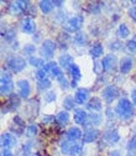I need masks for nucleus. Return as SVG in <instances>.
<instances>
[{"label":"nucleus","mask_w":136,"mask_h":156,"mask_svg":"<svg viewBox=\"0 0 136 156\" xmlns=\"http://www.w3.org/2000/svg\"><path fill=\"white\" fill-rule=\"evenodd\" d=\"M115 112L118 114V116L121 119V120H127L130 119L132 114H134V107H132V103L126 99V98H123L119 101L118 105L115 108Z\"/></svg>","instance_id":"1"},{"label":"nucleus","mask_w":136,"mask_h":156,"mask_svg":"<svg viewBox=\"0 0 136 156\" xmlns=\"http://www.w3.org/2000/svg\"><path fill=\"white\" fill-rule=\"evenodd\" d=\"M6 65H8L9 69L11 72L19 73V72H21L26 67V61L24 60L23 57H20V56H12V57H10L8 60Z\"/></svg>","instance_id":"2"},{"label":"nucleus","mask_w":136,"mask_h":156,"mask_svg":"<svg viewBox=\"0 0 136 156\" xmlns=\"http://www.w3.org/2000/svg\"><path fill=\"white\" fill-rule=\"evenodd\" d=\"M83 23H84L83 16L75 15V16L68 19V21H67L66 25H65V29H66L68 32H78V31L82 29Z\"/></svg>","instance_id":"3"},{"label":"nucleus","mask_w":136,"mask_h":156,"mask_svg":"<svg viewBox=\"0 0 136 156\" xmlns=\"http://www.w3.org/2000/svg\"><path fill=\"white\" fill-rule=\"evenodd\" d=\"M45 69H46L47 73L51 74L52 78H54V80H57V81L62 80V78L65 77V74H63L61 67H60V66H57L56 62H48V63L45 66Z\"/></svg>","instance_id":"4"},{"label":"nucleus","mask_w":136,"mask_h":156,"mask_svg":"<svg viewBox=\"0 0 136 156\" xmlns=\"http://www.w3.org/2000/svg\"><path fill=\"white\" fill-rule=\"evenodd\" d=\"M119 95V88L116 86H106L103 89V98L105 99L106 103H111L115 101Z\"/></svg>","instance_id":"5"},{"label":"nucleus","mask_w":136,"mask_h":156,"mask_svg":"<svg viewBox=\"0 0 136 156\" xmlns=\"http://www.w3.org/2000/svg\"><path fill=\"white\" fill-rule=\"evenodd\" d=\"M12 80H11V76L8 72H3L2 73V88H0V92L2 94H9L12 90Z\"/></svg>","instance_id":"6"},{"label":"nucleus","mask_w":136,"mask_h":156,"mask_svg":"<svg viewBox=\"0 0 136 156\" xmlns=\"http://www.w3.org/2000/svg\"><path fill=\"white\" fill-rule=\"evenodd\" d=\"M54 51H56V44L53 41H51V40L44 41L42 47H41V53L45 58H47V60L52 58L54 55Z\"/></svg>","instance_id":"7"},{"label":"nucleus","mask_w":136,"mask_h":156,"mask_svg":"<svg viewBox=\"0 0 136 156\" xmlns=\"http://www.w3.org/2000/svg\"><path fill=\"white\" fill-rule=\"evenodd\" d=\"M0 143H2V146L3 149H11L16 145V139L15 136L11 135L10 133H4L2 134V139H0Z\"/></svg>","instance_id":"8"},{"label":"nucleus","mask_w":136,"mask_h":156,"mask_svg":"<svg viewBox=\"0 0 136 156\" xmlns=\"http://www.w3.org/2000/svg\"><path fill=\"white\" fill-rule=\"evenodd\" d=\"M116 66V56L115 55H108L103 58L102 61V68L106 72L114 69V67Z\"/></svg>","instance_id":"9"},{"label":"nucleus","mask_w":136,"mask_h":156,"mask_svg":"<svg viewBox=\"0 0 136 156\" xmlns=\"http://www.w3.org/2000/svg\"><path fill=\"white\" fill-rule=\"evenodd\" d=\"M17 88H19V94H20L21 98H27L31 92V87L30 83L26 80H20L17 82Z\"/></svg>","instance_id":"10"},{"label":"nucleus","mask_w":136,"mask_h":156,"mask_svg":"<svg viewBox=\"0 0 136 156\" xmlns=\"http://www.w3.org/2000/svg\"><path fill=\"white\" fill-rule=\"evenodd\" d=\"M132 65H134L132 57H130V56H125V57H123V58H121V61H120V66H119L120 72H121L123 74L129 73V72L131 71V68H132Z\"/></svg>","instance_id":"11"},{"label":"nucleus","mask_w":136,"mask_h":156,"mask_svg":"<svg viewBox=\"0 0 136 156\" xmlns=\"http://www.w3.org/2000/svg\"><path fill=\"white\" fill-rule=\"evenodd\" d=\"M89 98V90L87 88H79L77 89L75 94H74V101L78 104H84Z\"/></svg>","instance_id":"12"},{"label":"nucleus","mask_w":136,"mask_h":156,"mask_svg":"<svg viewBox=\"0 0 136 156\" xmlns=\"http://www.w3.org/2000/svg\"><path fill=\"white\" fill-rule=\"evenodd\" d=\"M98 136H99V130L98 129H88L84 134H83V143H93L95 141L96 139H98Z\"/></svg>","instance_id":"13"},{"label":"nucleus","mask_w":136,"mask_h":156,"mask_svg":"<svg viewBox=\"0 0 136 156\" xmlns=\"http://www.w3.org/2000/svg\"><path fill=\"white\" fill-rule=\"evenodd\" d=\"M66 136H67L68 141H77L81 138H83V134H82L81 129H78V128H69L66 133Z\"/></svg>","instance_id":"14"},{"label":"nucleus","mask_w":136,"mask_h":156,"mask_svg":"<svg viewBox=\"0 0 136 156\" xmlns=\"http://www.w3.org/2000/svg\"><path fill=\"white\" fill-rule=\"evenodd\" d=\"M88 114H87V112L85 110H83V109H75L74 110V122L77 123V124H85L87 123V120H88Z\"/></svg>","instance_id":"15"},{"label":"nucleus","mask_w":136,"mask_h":156,"mask_svg":"<svg viewBox=\"0 0 136 156\" xmlns=\"http://www.w3.org/2000/svg\"><path fill=\"white\" fill-rule=\"evenodd\" d=\"M21 30L25 34H32L36 30V24L33 20L31 19H24L23 23H21Z\"/></svg>","instance_id":"16"},{"label":"nucleus","mask_w":136,"mask_h":156,"mask_svg":"<svg viewBox=\"0 0 136 156\" xmlns=\"http://www.w3.org/2000/svg\"><path fill=\"white\" fill-rule=\"evenodd\" d=\"M68 73L72 77V82H78L81 78H82V73H81L79 67L77 66V65H74V63H72L68 67Z\"/></svg>","instance_id":"17"},{"label":"nucleus","mask_w":136,"mask_h":156,"mask_svg":"<svg viewBox=\"0 0 136 156\" xmlns=\"http://www.w3.org/2000/svg\"><path fill=\"white\" fill-rule=\"evenodd\" d=\"M103 52H104L103 45L99 44V42L94 44V45L90 47V50H89V53H90V56H92L93 58H98V57H100V56L103 55Z\"/></svg>","instance_id":"18"},{"label":"nucleus","mask_w":136,"mask_h":156,"mask_svg":"<svg viewBox=\"0 0 136 156\" xmlns=\"http://www.w3.org/2000/svg\"><path fill=\"white\" fill-rule=\"evenodd\" d=\"M119 133L116 131V130H108V131H105L104 133V139L106 140V141H109V143H116L119 140Z\"/></svg>","instance_id":"19"},{"label":"nucleus","mask_w":136,"mask_h":156,"mask_svg":"<svg viewBox=\"0 0 136 156\" xmlns=\"http://www.w3.org/2000/svg\"><path fill=\"white\" fill-rule=\"evenodd\" d=\"M87 108L89 110H93V112H98L102 109V101L99 98H93L88 102L87 104Z\"/></svg>","instance_id":"20"},{"label":"nucleus","mask_w":136,"mask_h":156,"mask_svg":"<svg viewBox=\"0 0 136 156\" xmlns=\"http://www.w3.org/2000/svg\"><path fill=\"white\" fill-rule=\"evenodd\" d=\"M73 42H74L77 46H84V45H87V42H88V37H87L85 34L78 32V34L74 36Z\"/></svg>","instance_id":"21"},{"label":"nucleus","mask_w":136,"mask_h":156,"mask_svg":"<svg viewBox=\"0 0 136 156\" xmlns=\"http://www.w3.org/2000/svg\"><path fill=\"white\" fill-rule=\"evenodd\" d=\"M73 63V58L69 55H62L60 57V66L63 68H68Z\"/></svg>","instance_id":"22"},{"label":"nucleus","mask_w":136,"mask_h":156,"mask_svg":"<svg viewBox=\"0 0 136 156\" xmlns=\"http://www.w3.org/2000/svg\"><path fill=\"white\" fill-rule=\"evenodd\" d=\"M53 3L52 2H47V0H44V2H40V9L44 14H48L53 10Z\"/></svg>","instance_id":"23"},{"label":"nucleus","mask_w":136,"mask_h":156,"mask_svg":"<svg viewBox=\"0 0 136 156\" xmlns=\"http://www.w3.org/2000/svg\"><path fill=\"white\" fill-rule=\"evenodd\" d=\"M83 146L81 144H73L69 150V156H82Z\"/></svg>","instance_id":"24"},{"label":"nucleus","mask_w":136,"mask_h":156,"mask_svg":"<svg viewBox=\"0 0 136 156\" xmlns=\"http://www.w3.org/2000/svg\"><path fill=\"white\" fill-rule=\"evenodd\" d=\"M8 105H10V109H17L19 105H20V98L16 94H11L8 102Z\"/></svg>","instance_id":"25"},{"label":"nucleus","mask_w":136,"mask_h":156,"mask_svg":"<svg viewBox=\"0 0 136 156\" xmlns=\"http://www.w3.org/2000/svg\"><path fill=\"white\" fill-rule=\"evenodd\" d=\"M116 35H118L120 38H126L129 35H130V30L129 27L125 25V24H121L118 29V31H116Z\"/></svg>","instance_id":"26"},{"label":"nucleus","mask_w":136,"mask_h":156,"mask_svg":"<svg viewBox=\"0 0 136 156\" xmlns=\"http://www.w3.org/2000/svg\"><path fill=\"white\" fill-rule=\"evenodd\" d=\"M56 120L60 123V124H62V125L67 124L68 120H69V114H68V112H60V113H58V115H57Z\"/></svg>","instance_id":"27"},{"label":"nucleus","mask_w":136,"mask_h":156,"mask_svg":"<svg viewBox=\"0 0 136 156\" xmlns=\"http://www.w3.org/2000/svg\"><path fill=\"white\" fill-rule=\"evenodd\" d=\"M126 48L130 53H136V35L132 36V38H130V40L127 41Z\"/></svg>","instance_id":"28"},{"label":"nucleus","mask_w":136,"mask_h":156,"mask_svg":"<svg viewBox=\"0 0 136 156\" xmlns=\"http://www.w3.org/2000/svg\"><path fill=\"white\" fill-rule=\"evenodd\" d=\"M74 103H75V101L73 99V97H71V95L66 97V98L63 99V107H65L67 110L73 109V108H74Z\"/></svg>","instance_id":"29"},{"label":"nucleus","mask_w":136,"mask_h":156,"mask_svg":"<svg viewBox=\"0 0 136 156\" xmlns=\"http://www.w3.org/2000/svg\"><path fill=\"white\" fill-rule=\"evenodd\" d=\"M29 62H30V65H32V66H35V67H42L44 66V60L42 58H37V57H30L29 58Z\"/></svg>","instance_id":"30"},{"label":"nucleus","mask_w":136,"mask_h":156,"mask_svg":"<svg viewBox=\"0 0 136 156\" xmlns=\"http://www.w3.org/2000/svg\"><path fill=\"white\" fill-rule=\"evenodd\" d=\"M36 78L38 80V82L47 80V72H46V69L45 68H40V69H38L36 72Z\"/></svg>","instance_id":"31"},{"label":"nucleus","mask_w":136,"mask_h":156,"mask_svg":"<svg viewBox=\"0 0 136 156\" xmlns=\"http://www.w3.org/2000/svg\"><path fill=\"white\" fill-rule=\"evenodd\" d=\"M100 120H102V118H100V115L99 114H92V115H89L88 116V123L92 125H94V124H99L100 123Z\"/></svg>","instance_id":"32"},{"label":"nucleus","mask_w":136,"mask_h":156,"mask_svg":"<svg viewBox=\"0 0 136 156\" xmlns=\"http://www.w3.org/2000/svg\"><path fill=\"white\" fill-rule=\"evenodd\" d=\"M51 86H52V83H51V81L48 80V78L45 81L38 82V88L40 89H48V88H51Z\"/></svg>","instance_id":"33"},{"label":"nucleus","mask_w":136,"mask_h":156,"mask_svg":"<svg viewBox=\"0 0 136 156\" xmlns=\"http://www.w3.org/2000/svg\"><path fill=\"white\" fill-rule=\"evenodd\" d=\"M36 134H37V126H36L35 124L29 125V128H27V130H26V135H27V136H35Z\"/></svg>","instance_id":"34"},{"label":"nucleus","mask_w":136,"mask_h":156,"mask_svg":"<svg viewBox=\"0 0 136 156\" xmlns=\"http://www.w3.org/2000/svg\"><path fill=\"white\" fill-rule=\"evenodd\" d=\"M16 4H17V6H19V9H20L21 11H26V10H29V8H30V3L29 2H16Z\"/></svg>","instance_id":"35"},{"label":"nucleus","mask_w":136,"mask_h":156,"mask_svg":"<svg viewBox=\"0 0 136 156\" xmlns=\"http://www.w3.org/2000/svg\"><path fill=\"white\" fill-rule=\"evenodd\" d=\"M35 51H36V48H35V46H32V45H27V46L24 48V53L27 55V56H30V57H31V55H32Z\"/></svg>","instance_id":"36"},{"label":"nucleus","mask_w":136,"mask_h":156,"mask_svg":"<svg viewBox=\"0 0 136 156\" xmlns=\"http://www.w3.org/2000/svg\"><path fill=\"white\" fill-rule=\"evenodd\" d=\"M127 149H129L130 151H135V150H136V135H135V136H132V139L129 141Z\"/></svg>","instance_id":"37"},{"label":"nucleus","mask_w":136,"mask_h":156,"mask_svg":"<svg viewBox=\"0 0 136 156\" xmlns=\"http://www.w3.org/2000/svg\"><path fill=\"white\" fill-rule=\"evenodd\" d=\"M71 146H72V145H68L67 141H63V143L61 144V150H62V152H63V154H69Z\"/></svg>","instance_id":"38"},{"label":"nucleus","mask_w":136,"mask_h":156,"mask_svg":"<svg viewBox=\"0 0 136 156\" xmlns=\"http://www.w3.org/2000/svg\"><path fill=\"white\" fill-rule=\"evenodd\" d=\"M45 99H46L47 103L53 102V101L56 99V93H54V92H48V93L46 94V97H45Z\"/></svg>","instance_id":"39"},{"label":"nucleus","mask_w":136,"mask_h":156,"mask_svg":"<svg viewBox=\"0 0 136 156\" xmlns=\"http://www.w3.org/2000/svg\"><path fill=\"white\" fill-rule=\"evenodd\" d=\"M9 10H10V12L11 14H16V12H20L21 10L20 9H19V6H17V4L15 3V4H12L10 8H9Z\"/></svg>","instance_id":"40"},{"label":"nucleus","mask_w":136,"mask_h":156,"mask_svg":"<svg viewBox=\"0 0 136 156\" xmlns=\"http://www.w3.org/2000/svg\"><path fill=\"white\" fill-rule=\"evenodd\" d=\"M53 122H54V118H53V116H45V118L42 119V123H44V124L53 123Z\"/></svg>","instance_id":"41"},{"label":"nucleus","mask_w":136,"mask_h":156,"mask_svg":"<svg viewBox=\"0 0 136 156\" xmlns=\"http://www.w3.org/2000/svg\"><path fill=\"white\" fill-rule=\"evenodd\" d=\"M2 156H12V154L9 149H3L2 150Z\"/></svg>","instance_id":"42"},{"label":"nucleus","mask_w":136,"mask_h":156,"mask_svg":"<svg viewBox=\"0 0 136 156\" xmlns=\"http://www.w3.org/2000/svg\"><path fill=\"white\" fill-rule=\"evenodd\" d=\"M131 99H132L134 105H136V88H134L131 92Z\"/></svg>","instance_id":"43"},{"label":"nucleus","mask_w":136,"mask_h":156,"mask_svg":"<svg viewBox=\"0 0 136 156\" xmlns=\"http://www.w3.org/2000/svg\"><path fill=\"white\" fill-rule=\"evenodd\" d=\"M120 46H121L120 42H113V44L110 45V48H111V50H113V48H114V50H119Z\"/></svg>","instance_id":"44"},{"label":"nucleus","mask_w":136,"mask_h":156,"mask_svg":"<svg viewBox=\"0 0 136 156\" xmlns=\"http://www.w3.org/2000/svg\"><path fill=\"white\" fill-rule=\"evenodd\" d=\"M130 15H131V17L134 19V20L136 21V6H135V8H132V9L130 10Z\"/></svg>","instance_id":"45"},{"label":"nucleus","mask_w":136,"mask_h":156,"mask_svg":"<svg viewBox=\"0 0 136 156\" xmlns=\"http://www.w3.org/2000/svg\"><path fill=\"white\" fill-rule=\"evenodd\" d=\"M109 156H120V151L114 150V151H111V152L109 154Z\"/></svg>","instance_id":"46"},{"label":"nucleus","mask_w":136,"mask_h":156,"mask_svg":"<svg viewBox=\"0 0 136 156\" xmlns=\"http://www.w3.org/2000/svg\"><path fill=\"white\" fill-rule=\"evenodd\" d=\"M53 5H57V6H61V5H63V2H53Z\"/></svg>","instance_id":"47"},{"label":"nucleus","mask_w":136,"mask_h":156,"mask_svg":"<svg viewBox=\"0 0 136 156\" xmlns=\"http://www.w3.org/2000/svg\"><path fill=\"white\" fill-rule=\"evenodd\" d=\"M126 156H136V154H134V152H131V151H130V152H129Z\"/></svg>","instance_id":"48"}]
</instances>
